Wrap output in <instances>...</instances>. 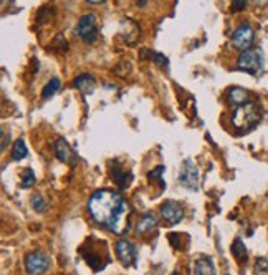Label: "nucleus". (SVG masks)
Listing matches in <instances>:
<instances>
[{
    "label": "nucleus",
    "instance_id": "1",
    "mask_svg": "<svg viewBox=\"0 0 268 275\" xmlns=\"http://www.w3.org/2000/svg\"><path fill=\"white\" fill-rule=\"evenodd\" d=\"M88 213L96 224L106 227L113 234L124 236L129 232L131 206L118 191H95L88 201Z\"/></svg>",
    "mask_w": 268,
    "mask_h": 275
},
{
    "label": "nucleus",
    "instance_id": "2",
    "mask_svg": "<svg viewBox=\"0 0 268 275\" xmlns=\"http://www.w3.org/2000/svg\"><path fill=\"white\" fill-rule=\"evenodd\" d=\"M260 119H262V108L257 103L249 101L235 108L234 115H232V124L237 131L245 133L252 130Z\"/></svg>",
    "mask_w": 268,
    "mask_h": 275
},
{
    "label": "nucleus",
    "instance_id": "3",
    "mask_svg": "<svg viewBox=\"0 0 268 275\" xmlns=\"http://www.w3.org/2000/svg\"><path fill=\"white\" fill-rule=\"evenodd\" d=\"M265 67V53L260 47H252L249 50H243L237 58V68L240 72L258 75Z\"/></svg>",
    "mask_w": 268,
    "mask_h": 275
},
{
    "label": "nucleus",
    "instance_id": "4",
    "mask_svg": "<svg viewBox=\"0 0 268 275\" xmlns=\"http://www.w3.org/2000/svg\"><path fill=\"white\" fill-rule=\"evenodd\" d=\"M76 37H80L86 44H93L98 38V28H96V15L95 13H84L80 17L78 24L73 32Z\"/></svg>",
    "mask_w": 268,
    "mask_h": 275
},
{
    "label": "nucleus",
    "instance_id": "5",
    "mask_svg": "<svg viewBox=\"0 0 268 275\" xmlns=\"http://www.w3.org/2000/svg\"><path fill=\"white\" fill-rule=\"evenodd\" d=\"M253 40H255V32H253L252 25L243 22L234 30V35H232V47L242 52L249 50V48H252Z\"/></svg>",
    "mask_w": 268,
    "mask_h": 275
},
{
    "label": "nucleus",
    "instance_id": "6",
    "mask_svg": "<svg viewBox=\"0 0 268 275\" xmlns=\"http://www.w3.org/2000/svg\"><path fill=\"white\" fill-rule=\"evenodd\" d=\"M179 182L186 189H189V191H197V189H199L200 176H199V169H197L192 159L184 161V164H182L181 173H179Z\"/></svg>",
    "mask_w": 268,
    "mask_h": 275
},
{
    "label": "nucleus",
    "instance_id": "7",
    "mask_svg": "<svg viewBox=\"0 0 268 275\" xmlns=\"http://www.w3.org/2000/svg\"><path fill=\"white\" fill-rule=\"evenodd\" d=\"M48 265H50V260L43 252L35 250L25 257V269L30 275H43L48 270Z\"/></svg>",
    "mask_w": 268,
    "mask_h": 275
},
{
    "label": "nucleus",
    "instance_id": "8",
    "mask_svg": "<svg viewBox=\"0 0 268 275\" xmlns=\"http://www.w3.org/2000/svg\"><path fill=\"white\" fill-rule=\"evenodd\" d=\"M161 217L164 219L167 224L171 225H175L182 221V217H184V209L179 202L175 201H166L164 204L161 206Z\"/></svg>",
    "mask_w": 268,
    "mask_h": 275
},
{
    "label": "nucleus",
    "instance_id": "9",
    "mask_svg": "<svg viewBox=\"0 0 268 275\" xmlns=\"http://www.w3.org/2000/svg\"><path fill=\"white\" fill-rule=\"evenodd\" d=\"M116 256L124 267H129L136 260V247L131 241H118L116 242Z\"/></svg>",
    "mask_w": 268,
    "mask_h": 275
},
{
    "label": "nucleus",
    "instance_id": "10",
    "mask_svg": "<svg viewBox=\"0 0 268 275\" xmlns=\"http://www.w3.org/2000/svg\"><path fill=\"white\" fill-rule=\"evenodd\" d=\"M158 216L154 213H146L143 217H141V221L138 222V227H136V234L139 237H144L147 234H151V232L158 227Z\"/></svg>",
    "mask_w": 268,
    "mask_h": 275
},
{
    "label": "nucleus",
    "instance_id": "11",
    "mask_svg": "<svg viewBox=\"0 0 268 275\" xmlns=\"http://www.w3.org/2000/svg\"><path fill=\"white\" fill-rule=\"evenodd\" d=\"M227 100L230 104H234V107H242V104L249 103L250 101V93L247 91L245 88H240V87H234L229 90L227 93Z\"/></svg>",
    "mask_w": 268,
    "mask_h": 275
},
{
    "label": "nucleus",
    "instance_id": "12",
    "mask_svg": "<svg viewBox=\"0 0 268 275\" xmlns=\"http://www.w3.org/2000/svg\"><path fill=\"white\" fill-rule=\"evenodd\" d=\"M73 84H75V88H78L81 93H91V91L95 90V84H96V80H95V76L93 75H90V73H81L78 75L76 78L73 80Z\"/></svg>",
    "mask_w": 268,
    "mask_h": 275
},
{
    "label": "nucleus",
    "instance_id": "13",
    "mask_svg": "<svg viewBox=\"0 0 268 275\" xmlns=\"http://www.w3.org/2000/svg\"><path fill=\"white\" fill-rule=\"evenodd\" d=\"M194 273L195 275H217L212 259H209V257L197 259L195 264H194Z\"/></svg>",
    "mask_w": 268,
    "mask_h": 275
},
{
    "label": "nucleus",
    "instance_id": "14",
    "mask_svg": "<svg viewBox=\"0 0 268 275\" xmlns=\"http://www.w3.org/2000/svg\"><path fill=\"white\" fill-rule=\"evenodd\" d=\"M111 179L115 181L118 184V187H121V189H126L131 184V174L123 171L118 164H115L111 167Z\"/></svg>",
    "mask_w": 268,
    "mask_h": 275
},
{
    "label": "nucleus",
    "instance_id": "15",
    "mask_svg": "<svg viewBox=\"0 0 268 275\" xmlns=\"http://www.w3.org/2000/svg\"><path fill=\"white\" fill-rule=\"evenodd\" d=\"M55 156L61 163H68L70 158H72V147H70L68 141L60 138L58 141L55 143Z\"/></svg>",
    "mask_w": 268,
    "mask_h": 275
},
{
    "label": "nucleus",
    "instance_id": "16",
    "mask_svg": "<svg viewBox=\"0 0 268 275\" xmlns=\"http://www.w3.org/2000/svg\"><path fill=\"white\" fill-rule=\"evenodd\" d=\"M232 253H234L238 264H245L249 260V252H247V247L240 237H237L234 244H232Z\"/></svg>",
    "mask_w": 268,
    "mask_h": 275
},
{
    "label": "nucleus",
    "instance_id": "17",
    "mask_svg": "<svg viewBox=\"0 0 268 275\" xmlns=\"http://www.w3.org/2000/svg\"><path fill=\"white\" fill-rule=\"evenodd\" d=\"M27 146H25V141L24 139H17L15 143H13V147H12V159L13 161H22L27 158Z\"/></svg>",
    "mask_w": 268,
    "mask_h": 275
},
{
    "label": "nucleus",
    "instance_id": "18",
    "mask_svg": "<svg viewBox=\"0 0 268 275\" xmlns=\"http://www.w3.org/2000/svg\"><path fill=\"white\" fill-rule=\"evenodd\" d=\"M60 84H61V81H60V78H52L50 81H48L47 84H45V88L41 90V96L43 98H50V96H53L56 91L60 90Z\"/></svg>",
    "mask_w": 268,
    "mask_h": 275
},
{
    "label": "nucleus",
    "instance_id": "19",
    "mask_svg": "<svg viewBox=\"0 0 268 275\" xmlns=\"http://www.w3.org/2000/svg\"><path fill=\"white\" fill-rule=\"evenodd\" d=\"M35 182H37L35 173L32 171V169H25V171L22 173V181H20V186L27 189V187H32Z\"/></svg>",
    "mask_w": 268,
    "mask_h": 275
},
{
    "label": "nucleus",
    "instance_id": "20",
    "mask_svg": "<svg viewBox=\"0 0 268 275\" xmlns=\"http://www.w3.org/2000/svg\"><path fill=\"white\" fill-rule=\"evenodd\" d=\"M253 272L255 275H268V259L266 257H258L253 265Z\"/></svg>",
    "mask_w": 268,
    "mask_h": 275
},
{
    "label": "nucleus",
    "instance_id": "21",
    "mask_svg": "<svg viewBox=\"0 0 268 275\" xmlns=\"http://www.w3.org/2000/svg\"><path fill=\"white\" fill-rule=\"evenodd\" d=\"M32 206L37 213H43V210L47 209V202L40 194H33L32 196Z\"/></svg>",
    "mask_w": 268,
    "mask_h": 275
},
{
    "label": "nucleus",
    "instance_id": "22",
    "mask_svg": "<svg viewBox=\"0 0 268 275\" xmlns=\"http://www.w3.org/2000/svg\"><path fill=\"white\" fill-rule=\"evenodd\" d=\"M164 173V166H159V167H156L154 171H151L149 174H147V178H149V181L151 182H154V181H159V184H161V187H164L166 184H164V181H162V178H161V174Z\"/></svg>",
    "mask_w": 268,
    "mask_h": 275
},
{
    "label": "nucleus",
    "instance_id": "23",
    "mask_svg": "<svg viewBox=\"0 0 268 275\" xmlns=\"http://www.w3.org/2000/svg\"><path fill=\"white\" fill-rule=\"evenodd\" d=\"M149 58H151L152 61H156L159 67H169V60L166 58L164 55H161V53L151 52V53H149Z\"/></svg>",
    "mask_w": 268,
    "mask_h": 275
},
{
    "label": "nucleus",
    "instance_id": "24",
    "mask_svg": "<svg viewBox=\"0 0 268 275\" xmlns=\"http://www.w3.org/2000/svg\"><path fill=\"white\" fill-rule=\"evenodd\" d=\"M247 5H249V0H232V9H234L235 12L245 10Z\"/></svg>",
    "mask_w": 268,
    "mask_h": 275
},
{
    "label": "nucleus",
    "instance_id": "25",
    "mask_svg": "<svg viewBox=\"0 0 268 275\" xmlns=\"http://www.w3.org/2000/svg\"><path fill=\"white\" fill-rule=\"evenodd\" d=\"M2 135H4V143H2V150H5L7 147V138H10V136H7L5 133H4V130H2Z\"/></svg>",
    "mask_w": 268,
    "mask_h": 275
},
{
    "label": "nucleus",
    "instance_id": "26",
    "mask_svg": "<svg viewBox=\"0 0 268 275\" xmlns=\"http://www.w3.org/2000/svg\"><path fill=\"white\" fill-rule=\"evenodd\" d=\"M88 4H93V5H98V4H103L104 0H86Z\"/></svg>",
    "mask_w": 268,
    "mask_h": 275
},
{
    "label": "nucleus",
    "instance_id": "27",
    "mask_svg": "<svg viewBox=\"0 0 268 275\" xmlns=\"http://www.w3.org/2000/svg\"><path fill=\"white\" fill-rule=\"evenodd\" d=\"M171 275H179V272H172Z\"/></svg>",
    "mask_w": 268,
    "mask_h": 275
}]
</instances>
